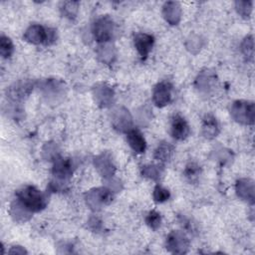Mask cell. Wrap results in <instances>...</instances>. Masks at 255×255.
Listing matches in <instances>:
<instances>
[{"instance_id":"6da1fadb","label":"cell","mask_w":255,"mask_h":255,"mask_svg":"<svg viewBox=\"0 0 255 255\" xmlns=\"http://www.w3.org/2000/svg\"><path fill=\"white\" fill-rule=\"evenodd\" d=\"M17 199L31 212L43 210L48 203L47 194L33 185H24L16 191Z\"/></svg>"},{"instance_id":"7a4b0ae2","label":"cell","mask_w":255,"mask_h":255,"mask_svg":"<svg viewBox=\"0 0 255 255\" xmlns=\"http://www.w3.org/2000/svg\"><path fill=\"white\" fill-rule=\"evenodd\" d=\"M230 115L235 122L241 125H253L255 119V105L250 101H235L230 108Z\"/></svg>"},{"instance_id":"3957f363","label":"cell","mask_w":255,"mask_h":255,"mask_svg":"<svg viewBox=\"0 0 255 255\" xmlns=\"http://www.w3.org/2000/svg\"><path fill=\"white\" fill-rule=\"evenodd\" d=\"M115 31V24L109 15L99 17L93 24L92 32L97 42L105 44L112 40Z\"/></svg>"},{"instance_id":"277c9868","label":"cell","mask_w":255,"mask_h":255,"mask_svg":"<svg viewBox=\"0 0 255 255\" xmlns=\"http://www.w3.org/2000/svg\"><path fill=\"white\" fill-rule=\"evenodd\" d=\"M113 192L107 187H99L88 191L85 194L87 204L93 210H99L113 201Z\"/></svg>"},{"instance_id":"5b68a950","label":"cell","mask_w":255,"mask_h":255,"mask_svg":"<svg viewBox=\"0 0 255 255\" xmlns=\"http://www.w3.org/2000/svg\"><path fill=\"white\" fill-rule=\"evenodd\" d=\"M165 247L173 254H184L188 250L189 240L182 231L173 230L166 237Z\"/></svg>"},{"instance_id":"8992f818","label":"cell","mask_w":255,"mask_h":255,"mask_svg":"<svg viewBox=\"0 0 255 255\" xmlns=\"http://www.w3.org/2000/svg\"><path fill=\"white\" fill-rule=\"evenodd\" d=\"M172 86L167 81L159 82L152 91V102L158 108H163L171 101Z\"/></svg>"},{"instance_id":"52a82bcc","label":"cell","mask_w":255,"mask_h":255,"mask_svg":"<svg viewBox=\"0 0 255 255\" xmlns=\"http://www.w3.org/2000/svg\"><path fill=\"white\" fill-rule=\"evenodd\" d=\"M23 38L26 42L34 45H47L48 27H44L39 24H32L26 29Z\"/></svg>"},{"instance_id":"ba28073f","label":"cell","mask_w":255,"mask_h":255,"mask_svg":"<svg viewBox=\"0 0 255 255\" xmlns=\"http://www.w3.org/2000/svg\"><path fill=\"white\" fill-rule=\"evenodd\" d=\"M112 124L116 129L122 132H128L132 126L131 116L128 111L123 107L117 108L112 114Z\"/></svg>"},{"instance_id":"9c48e42d","label":"cell","mask_w":255,"mask_h":255,"mask_svg":"<svg viewBox=\"0 0 255 255\" xmlns=\"http://www.w3.org/2000/svg\"><path fill=\"white\" fill-rule=\"evenodd\" d=\"M33 90V83L30 81H20L14 83L10 86L7 91L6 95L9 100L12 102H20L27 98Z\"/></svg>"},{"instance_id":"30bf717a","label":"cell","mask_w":255,"mask_h":255,"mask_svg":"<svg viewBox=\"0 0 255 255\" xmlns=\"http://www.w3.org/2000/svg\"><path fill=\"white\" fill-rule=\"evenodd\" d=\"M133 44L140 58L145 60L153 47L154 38L147 33H137L133 37Z\"/></svg>"},{"instance_id":"8fae6325","label":"cell","mask_w":255,"mask_h":255,"mask_svg":"<svg viewBox=\"0 0 255 255\" xmlns=\"http://www.w3.org/2000/svg\"><path fill=\"white\" fill-rule=\"evenodd\" d=\"M94 164L100 174L105 178H111L116 170L112 156L108 152H103L94 158Z\"/></svg>"},{"instance_id":"7c38bea8","label":"cell","mask_w":255,"mask_h":255,"mask_svg":"<svg viewBox=\"0 0 255 255\" xmlns=\"http://www.w3.org/2000/svg\"><path fill=\"white\" fill-rule=\"evenodd\" d=\"M52 171L57 179L66 180L73 173V161L70 158H64L58 155L54 159Z\"/></svg>"},{"instance_id":"4fadbf2b","label":"cell","mask_w":255,"mask_h":255,"mask_svg":"<svg viewBox=\"0 0 255 255\" xmlns=\"http://www.w3.org/2000/svg\"><path fill=\"white\" fill-rule=\"evenodd\" d=\"M189 126L180 115H174L171 119L170 133L177 140H183L189 135Z\"/></svg>"},{"instance_id":"5bb4252c","label":"cell","mask_w":255,"mask_h":255,"mask_svg":"<svg viewBox=\"0 0 255 255\" xmlns=\"http://www.w3.org/2000/svg\"><path fill=\"white\" fill-rule=\"evenodd\" d=\"M93 95L99 106L106 108L109 107L114 101V91L112 88L105 84L96 85L93 89Z\"/></svg>"},{"instance_id":"9a60e30c","label":"cell","mask_w":255,"mask_h":255,"mask_svg":"<svg viewBox=\"0 0 255 255\" xmlns=\"http://www.w3.org/2000/svg\"><path fill=\"white\" fill-rule=\"evenodd\" d=\"M162 16L170 25H177L181 19V7L178 2L167 1L162 6Z\"/></svg>"},{"instance_id":"2e32d148","label":"cell","mask_w":255,"mask_h":255,"mask_svg":"<svg viewBox=\"0 0 255 255\" xmlns=\"http://www.w3.org/2000/svg\"><path fill=\"white\" fill-rule=\"evenodd\" d=\"M236 193L242 200L254 203V182L249 178H241L236 182Z\"/></svg>"},{"instance_id":"e0dca14e","label":"cell","mask_w":255,"mask_h":255,"mask_svg":"<svg viewBox=\"0 0 255 255\" xmlns=\"http://www.w3.org/2000/svg\"><path fill=\"white\" fill-rule=\"evenodd\" d=\"M127 139H128V145L136 153H142L145 151L146 141H145L142 133L138 129L130 128L127 132Z\"/></svg>"},{"instance_id":"ac0fdd59","label":"cell","mask_w":255,"mask_h":255,"mask_svg":"<svg viewBox=\"0 0 255 255\" xmlns=\"http://www.w3.org/2000/svg\"><path fill=\"white\" fill-rule=\"evenodd\" d=\"M201 131L203 136L208 139H212L218 135L220 131V128L216 118L213 115H210V114L205 115L202 121Z\"/></svg>"},{"instance_id":"d6986e66","label":"cell","mask_w":255,"mask_h":255,"mask_svg":"<svg viewBox=\"0 0 255 255\" xmlns=\"http://www.w3.org/2000/svg\"><path fill=\"white\" fill-rule=\"evenodd\" d=\"M10 214L14 221L22 223L31 218L32 212L27 209L18 199H16L10 206Z\"/></svg>"},{"instance_id":"ffe728a7","label":"cell","mask_w":255,"mask_h":255,"mask_svg":"<svg viewBox=\"0 0 255 255\" xmlns=\"http://www.w3.org/2000/svg\"><path fill=\"white\" fill-rule=\"evenodd\" d=\"M173 152H174L173 145L171 143H169V142L162 141L155 148L153 156H154V158L156 160H158L159 162L163 163V162L168 161L172 157Z\"/></svg>"},{"instance_id":"44dd1931","label":"cell","mask_w":255,"mask_h":255,"mask_svg":"<svg viewBox=\"0 0 255 255\" xmlns=\"http://www.w3.org/2000/svg\"><path fill=\"white\" fill-rule=\"evenodd\" d=\"M215 82V76L210 72H202L197 77L195 84L198 90L207 92L209 91Z\"/></svg>"},{"instance_id":"7402d4cb","label":"cell","mask_w":255,"mask_h":255,"mask_svg":"<svg viewBox=\"0 0 255 255\" xmlns=\"http://www.w3.org/2000/svg\"><path fill=\"white\" fill-rule=\"evenodd\" d=\"M79 2L78 1H64L61 3L60 11L63 17L73 20L77 17L79 11Z\"/></svg>"},{"instance_id":"603a6c76","label":"cell","mask_w":255,"mask_h":255,"mask_svg":"<svg viewBox=\"0 0 255 255\" xmlns=\"http://www.w3.org/2000/svg\"><path fill=\"white\" fill-rule=\"evenodd\" d=\"M163 168L159 164H147L142 166L141 168V174L143 177L152 179V180H158L162 174Z\"/></svg>"},{"instance_id":"cb8c5ba5","label":"cell","mask_w":255,"mask_h":255,"mask_svg":"<svg viewBox=\"0 0 255 255\" xmlns=\"http://www.w3.org/2000/svg\"><path fill=\"white\" fill-rule=\"evenodd\" d=\"M183 174L185 178L189 182H196L199 179V176L201 174V168L196 162H189L183 171Z\"/></svg>"},{"instance_id":"d4e9b609","label":"cell","mask_w":255,"mask_h":255,"mask_svg":"<svg viewBox=\"0 0 255 255\" xmlns=\"http://www.w3.org/2000/svg\"><path fill=\"white\" fill-rule=\"evenodd\" d=\"M98 56L102 62L111 64L113 63L114 58L116 57V52L114 47H112V45H108L107 43H105L103 44V46L100 47L98 51Z\"/></svg>"},{"instance_id":"484cf974","label":"cell","mask_w":255,"mask_h":255,"mask_svg":"<svg viewBox=\"0 0 255 255\" xmlns=\"http://www.w3.org/2000/svg\"><path fill=\"white\" fill-rule=\"evenodd\" d=\"M14 51V46L11 39L5 35H1L0 37V55L4 59H8L11 57Z\"/></svg>"},{"instance_id":"4316f807","label":"cell","mask_w":255,"mask_h":255,"mask_svg":"<svg viewBox=\"0 0 255 255\" xmlns=\"http://www.w3.org/2000/svg\"><path fill=\"white\" fill-rule=\"evenodd\" d=\"M241 52L247 61H253L254 56V41L253 36H247L241 43Z\"/></svg>"},{"instance_id":"83f0119b","label":"cell","mask_w":255,"mask_h":255,"mask_svg":"<svg viewBox=\"0 0 255 255\" xmlns=\"http://www.w3.org/2000/svg\"><path fill=\"white\" fill-rule=\"evenodd\" d=\"M253 8V2L252 1H236L235 2V9L239 15H241L243 18H248L251 15Z\"/></svg>"},{"instance_id":"f1b7e54d","label":"cell","mask_w":255,"mask_h":255,"mask_svg":"<svg viewBox=\"0 0 255 255\" xmlns=\"http://www.w3.org/2000/svg\"><path fill=\"white\" fill-rule=\"evenodd\" d=\"M152 197H153V200L155 202H158V203H162V202H165L169 199L170 197V192L168 189H166L165 187L157 184L154 189H153V192H152Z\"/></svg>"},{"instance_id":"f546056e","label":"cell","mask_w":255,"mask_h":255,"mask_svg":"<svg viewBox=\"0 0 255 255\" xmlns=\"http://www.w3.org/2000/svg\"><path fill=\"white\" fill-rule=\"evenodd\" d=\"M145 223L146 225L151 228L152 230H156L161 223V216L158 212H156L155 210H151L149 211L146 216H145Z\"/></svg>"},{"instance_id":"4dcf8cb0","label":"cell","mask_w":255,"mask_h":255,"mask_svg":"<svg viewBox=\"0 0 255 255\" xmlns=\"http://www.w3.org/2000/svg\"><path fill=\"white\" fill-rule=\"evenodd\" d=\"M203 41L201 40V38L197 35H192L188 38V40L186 41V48L187 50H189L191 53L196 54L200 48L202 47V43Z\"/></svg>"},{"instance_id":"1f68e13d","label":"cell","mask_w":255,"mask_h":255,"mask_svg":"<svg viewBox=\"0 0 255 255\" xmlns=\"http://www.w3.org/2000/svg\"><path fill=\"white\" fill-rule=\"evenodd\" d=\"M9 253H11V254H24V253H27V251L21 246H13L9 250Z\"/></svg>"}]
</instances>
